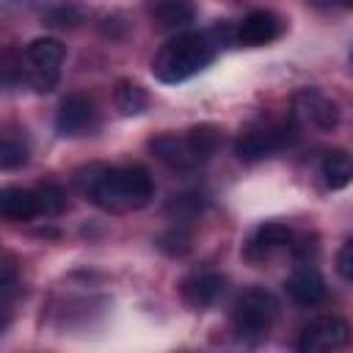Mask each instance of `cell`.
I'll return each mask as SVG.
<instances>
[{"mask_svg": "<svg viewBox=\"0 0 353 353\" xmlns=\"http://www.w3.org/2000/svg\"><path fill=\"white\" fill-rule=\"evenodd\" d=\"M290 245H292L295 259H301V265H309V256H314V251H317L314 240H309V237H301V240H295V243H290Z\"/></svg>", "mask_w": 353, "mask_h": 353, "instance_id": "27", "label": "cell"}, {"mask_svg": "<svg viewBox=\"0 0 353 353\" xmlns=\"http://www.w3.org/2000/svg\"><path fill=\"white\" fill-rule=\"evenodd\" d=\"M157 245L160 251H165L168 256H182L190 251V229L185 223H174L171 229H165L160 237H157Z\"/></svg>", "mask_w": 353, "mask_h": 353, "instance_id": "22", "label": "cell"}, {"mask_svg": "<svg viewBox=\"0 0 353 353\" xmlns=\"http://www.w3.org/2000/svg\"><path fill=\"white\" fill-rule=\"evenodd\" d=\"M279 314V301L268 292V290H245L237 301H234V309H232V320H234V328L240 336L245 339H259L270 331L273 320Z\"/></svg>", "mask_w": 353, "mask_h": 353, "instance_id": "4", "label": "cell"}, {"mask_svg": "<svg viewBox=\"0 0 353 353\" xmlns=\"http://www.w3.org/2000/svg\"><path fill=\"white\" fill-rule=\"evenodd\" d=\"M97 121V105L91 97L85 94H69L61 105H58V113H55V130L58 135L63 138H74V135H83L94 127Z\"/></svg>", "mask_w": 353, "mask_h": 353, "instance_id": "8", "label": "cell"}, {"mask_svg": "<svg viewBox=\"0 0 353 353\" xmlns=\"http://www.w3.org/2000/svg\"><path fill=\"white\" fill-rule=\"evenodd\" d=\"M154 182L141 165H116L102 168L88 179L85 196L105 212H130L149 204Z\"/></svg>", "mask_w": 353, "mask_h": 353, "instance_id": "2", "label": "cell"}, {"mask_svg": "<svg viewBox=\"0 0 353 353\" xmlns=\"http://www.w3.org/2000/svg\"><path fill=\"white\" fill-rule=\"evenodd\" d=\"M149 14L160 28H185L196 19V6L185 0H165V3H154Z\"/></svg>", "mask_w": 353, "mask_h": 353, "instance_id": "19", "label": "cell"}, {"mask_svg": "<svg viewBox=\"0 0 353 353\" xmlns=\"http://www.w3.org/2000/svg\"><path fill=\"white\" fill-rule=\"evenodd\" d=\"M320 174H323V182L328 190H342L350 185V176H353V163H350V154L345 149H331L323 163H320Z\"/></svg>", "mask_w": 353, "mask_h": 353, "instance_id": "15", "label": "cell"}, {"mask_svg": "<svg viewBox=\"0 0 353 353\" xmlns=\"http://www.w3.org/2000/svg\"><path fill=\"white\" fill-rule=\"evenodd\" d=\"M113 102H116L119 113L138 116V113H143L149 108V94H146V88L141 83H135L130 77H121L116 83V88H113Z\"/></svg>", "mask_w": 353, "mask_h": 353, "instance_id": "16", "label": "cell"}, {"mask_svg": "<svg viewBox=\"0 0 353 353\" xmlns=\"http://www.w3.org/2000/svg\"><path fill=\"white\" fill-rule=\"evenodd\" d=\"M295 138H298V124L295 121H281V124L251 130V132L240 135L237 143H234V154L245 163H256V160H265L273 152L295 143Z\"/></svg>", "mask_w": 353, "mask_h": 353, "instance_id": "5", "label": "cell"}, {"mask_svg": "<svg viewBox=\"0 0 353 353\" xmlns=\"http://www.w3.org/2000/svg\"><path fill=\"white\" fill-rule=\"evenodd\" d=\"M146 146H149V152H152L160 163H165L168 168L185 171V168H196V165H199L196 157L190 154V149H188V143H185L182 135H157V138H152Z\"/></svg>", "mask_w": 353, "mask_h": 353, "instance_id": "13", "label": "cell"}, {"mask_svg": "<svg viewBox=\"0 0 353 353\" xmlns=\"http://www.w3.org/2000/svg\"><path fill=\"white\" fill-rule=\"evenodd\" d=\"M44 19L52 28H74V25L83 22V11L77 6H55L44 14Z\"/></svg>", "mask_w": 353, "mask_h": 353, "instance_id": "25", "label": "cell"}, {"mask_svg": "<svg viewBox=\"0 0 353 353\" xmlns=\"http://www.w3.org/2000/svg\"><path fill=\"white\" fill-rule=\"evenodd\" d=\"M28 83V63L25 52L17 47H3L0 50V91H11Z\"/></svg>", "mask_w": 353, "mask_h": 353, "instance_id": "18", "label": "cell"}, {"mask_svg": "<svg viewBox=\"0 0 353 353\" xmlns=\"http://www.w3.org/2000/svg\"><path fill=\"white\" fill-rule=\"evenodd\" d=\"M279 33H281V19L268 8H254L240 19L234 30V41L243 47H262L270 44Z\"/></svg>", "mask_w": 353, "mask_h": 353, "instance_id": "10", "label": "cell"}, {"mask_svg": "<svg viewBox=\"0 0 353 353\" xmlns=\"http://www.w3.org/2000/svg\"><path fill=\"white\" fill-rule=\"evenodd\" d=\"M28 163V146L17 138H0V171H17Z\"/></svg>", "mask_w": 353, "mask_h": 353, "instance_id": "24", "label": "cell"}, {"mask_svg": "<svg viewBox=\"0 0 353 353\" xmlns=\"http://www.w3.org/2000/svg\"><path fill=\"white\" fill-rule=\"evenodd\" d=\"M336 270H339V276L345 281L353 279V240H345L342 243V248L336 254Z\"/></svg>", "mask_w": 353, "mask_h": 353, "instance_id": "26", "label": "cell"}, {"mask_svg": "<svg viewBox=\"0 0 353 353\" xmlns=\"http://www.w3.org/2000/svg\"><path fill=\"white\" fill-rule=\"evenodd\" d=\"M41 215L39 212V201L36 193L28 188H17V185H6L0 188V218L19 223V221H30Z\"/></svg>", "mask_w": 353, "mask_h": 353, "instance_id": "12", "label": "cell"}, {"mask_svg": "<svg viewBox=\"0 0 353 353\" xmlns=\"http://www.w3.org/2000/svg\"><path fill=\"white\" fill-rule=\"evenodd\" d=\"M290 243H292V229L287 223H281V221H268L254 232L251 254H262L265 256V254H270V251H276L281 245H290Z\"/></svg>", "mask_w": 353, "mask_h": 353, "instance_id": "17", "label": "cell"}, {"mask_svg": "<svg viewBox=\"0 0 353 353\" xmlns=\"http://www.w3.org/2000/svg\"><path fill=\"white\" fill-rule=\"evenodd\" d=\"M287 292L301 306H317L325 298V279L314 265H298L287 279Z\"/></svg>", "mask_w": 353, "mask_h": 353, "instance_id": "11", "label": "cell"}, {"mask_svg": "<svg viewBox=\"0 0 353 353\" xmlns=\"http://www.w3.org/2000/svg\"><path fill=\"white\" fill-rule=\"evenodd\" d=\"M292 121L312 124L328 132L339 124V108L328 94L317 88H298L292 94Z\"/></svg>", "mask_w": 353, "mask_h": 353, "instance_id": "6", "label": "cell"}, {"mask_svg": "<svg viewBox=\"0 0 353 353\" xmlns=\"http://www.w3.org/2000/svg\"><path fill=\"white\" fill-rule=\"evenodd\" d=\"M226 287V279L218 270H193L179 281V295L188 306L204 309L212 306Z\"/></svg>", "mask_w": 353, "mask_h": 353, "instance_id": "9", "label": "cell"}, {"mask_svg": "<svg viewBox=\"0 0 353 353\" xmlns=\"http://www.w3.org/2000/svg\"><path fill=\"white\" fill-rule=\"evenodd\" d=\"M36 201H39V212L41 215H58L66 210V190L55 182H44L36 190Z\"/></svg>", "mask_w": 353, "mask_h": 353, "instance_id": "21", "label": "cell"}, {"mask_svg": "<svg viewBox=\"0 0 353 353\" xmlns=\"http://www.w3.org/2000/svg\"><path fill=\"white\" fill-rule=\"evenodd\" d=\"M66 58V47L52 39V36H41L33 39L25 50V63H28V83L33 91L39 94H50L58 80H61V66Z\"/></svg>", "mask_w": 353, "mask_h": 353, "instance_id": "3", "label": "cell"}, {"mask_svg": "<svg viewBox=\"0 0 353 353\" xmlns=\"http://www.w3.org/2000/svg\"><path fill=\"white\" fill-rule=\"evenodd\" d=\"M11 323V303L8 301H0V331H6Z\"/></svg>", "mask_w": 353, "mask_h": 353, "instance_id": "28", "label": "cell"}, {"mask_svg": "<svg viewBox=\"0 0 353 353\" xmlns=\"http://www.w3.org/2000/svg\"><path fill=\"white\" fill-rule=\"evenodd\" d=\"M347 339L350 325L342 317H317L303 328L298 339V353H336L347 345Z\"/></svg>", "mask_w": 353, "mask_h": 353, "instance_id": "7", "label": "cell"}, {"mask_svg": "<svg viewBox=\"0 0 353 353\" xmlns=\"http://www.w3.org/2000/svg\"><path fill=\"white\" fill-rule=\"evenodd\" d=\"M229 36V28H212V30H190V33H179L174 39H168L154 61H152V74L160 83H182L190 80L193 74H199L201 69H207L218 50L223 47L221 41Z\"/></svg>", "mask_w": 353, "mask_h": 353, "instance_id": "1", "label": "cell"}, {"mask_svg": "<svg viewBox=\"0 0 353 353\" xmlns=\"http://www.w3.org/2000/svg\"><path fill=\"white\" fill-rule=\"evenodd\" d=\"M182 138H185V143H188V149H190V154L196 157L199 165L207 163V160L218 152V146H221V141H223V135H221V130H218L215 124H196V127H190Z\"/></svg>", "mask_w": 353, "mask_h": 353, "instance_id": "14", "label": "cell"}, {"mask_svg": "<svg viewBox=\"0 0 353 353\" xmlns=\"http://www.w3.org/2000/svg\"><path fill=\"white\" fill-rule=\"evenodd\" d=\"M204 204H207L204 193L190 190V193H179V196H174V199L168 201L165 212L174 218V223H185V226H188V223H193V221L201 215Z\"/></svg>", "mask_w": 353, "mask_h": 353, "instance_id": "20", "label": "cell"}, {"mask_svg": "<svg viewBox=\"0 0 353 353\" xmlns=\"http://www.w3.org/2000/svg\"><path fill=\"white\" fill-rule=\"evenodd\" d=\"M19 268L11 254H0V301H14L19 295Z\"/></svg>", "mask_w": 353, "mask_h": 353, "instance_id": "23", "label": "cell"}]
</instances>
